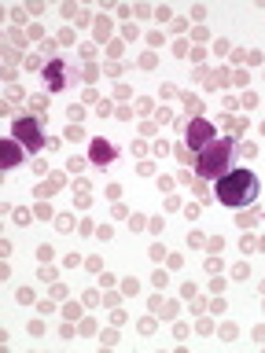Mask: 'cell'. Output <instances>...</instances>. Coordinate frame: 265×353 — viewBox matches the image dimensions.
I'll list each match as a JSON object with an SVG mask.
<instances>
[{
  "label": "cell",
  "instance_id": "6da1fadb",
  "mask_svg": "<svg viewBox=\"0 0 265 353\" xmlns=\"http://www.w3.org/2000/svg\"><path fill=\"white\" fill-rule=\"evenodd\" d=\"M217 199L221 206H232V210H243L258 199V176L251 170H228L217 176Z\"/></svg>",
  "mask_w": 265,
  "mask_h": 353
},
{
  "label": "cell",
  "instance_id": "7a4b0ae2",
  "mask_svg": "<svg viewBox=\"0 0 265 353\" xmlns=\"http://www.w3.org/2000/svg\"><path fill=\"white\" fill-rule=\"evenodd\" d=\"M228 154H232V140H217V143H210V148H203L199 151V173L203 176L221 173L228 162Z\"/></svg>",
  "mask_w": 265,
  "mask_h": 353
},
{
  "label": "cell",
  "instance_id": "3957f363",
  "mask_svg": "<svg viewBox=\"0 0 265 353\" xmlns=\"http://www.w3.org/2000/svg\"><path fill=\"white\" fill-rule=\"evenodd\" d=\"M206 143H214V125H210L206 118H195L192 125H188V148H192V151H203Z\"/></svg>",
  "mask_w": 265,
  "mask_h": 353
},
{
  "label": "cell",
  "instance_id": "277c9868",
  "mask_svg": "<svg viewBox=\"0 0 265 353\" xmlns=\"http://www.w3.org/2000/svg\"><path fill=\"white\" fill-rule=\"evenodd\" d=\"M15 137H19V140H26V143H30V151H37L41 143H44L41 129H37V121H26V118L15 121Z\"/></svg>",
  "mask_w": 265,
  "mask_h": 353
},
{
  "label": "cell",
  "instance_id": "5b68a950",
  "mask_svg": "<svg viewBox=\"0 0 265 353\" xmlns=\"http://www.w3.org/2000/svg\"><path fill=\"white\" fill-rule=\"evenodd\" d=\"M63 81H66V70H63V63H48V66H44V85H48L52 92H59V88H63Z\"/></svg>",
  "mask_w": 265,
  "mask_h": 353
},
{
  "label": "cell",
  "instance_id": "8992f818",
  "mask_svg": "<svg viewBox=\"0 0 265 353\" xmlns=\"http://www.w3.org/2000/svg\"><path fill=\"white\" fill-rule=\"evenodd\" d=\"M92 159H96L99 165L115 159V151H110V143H107V140H92Z\"/></svg>",
  "mask_w": 265,
  "mask_h": 353
},
{
  "label": "cell",
  "instance_id": "52a82bcc",
  "mask_svg": "<svg viewBox=\"0 0 265 353\" xmlns=\"http://www.w3.org/2000/svg\"><path fill=\"white\" fill-rule=\"evenodd\" d=\"M4 148H8V165H15V162H19V151H15V143H4Z\"/></svg>",
  "mask_w": 265,
  "mask_h": 353
}]
</instances>
